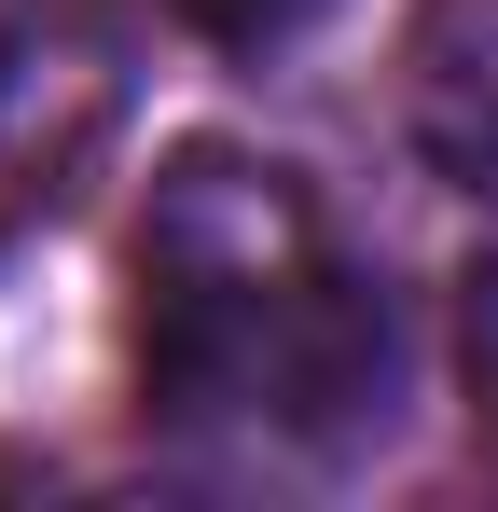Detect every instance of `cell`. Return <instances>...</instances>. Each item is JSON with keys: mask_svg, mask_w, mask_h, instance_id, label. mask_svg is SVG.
<instances>
[{"mask_svg": "<svg viewBox=\"0 0 498 512\" xmlns=\"http://www.w3.org/2000/svg\"><path fill=\"white\" fill-rule=\"evenodd\" d=\"M153 402L194 429L332 443L388 402V305L291 167L180 153L153 194Z\"/></svg>", "mask_w": 498, "mask_h": 512, "instance_id": "6da1fadb", "label": "cell"}, {"mask_svg": "<svg viewBox=\"0 0 498 512\" xmlns=\"http://www.w3.org/2000/svg\"><path fill=\"white\" fill-rule=\"evenodd\" d=\"M305 14H319V0H180V28H194V42H222V56H277Z\"/></svg>", "mask_w": 498, "mask_h": 512, "instance_id": "7a4b0ae2", "label": "cell"}]
</instances>
